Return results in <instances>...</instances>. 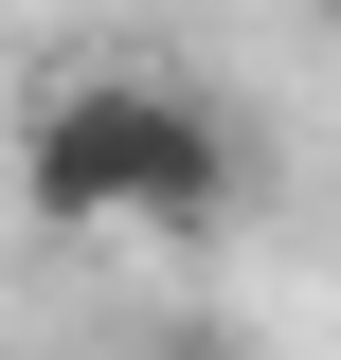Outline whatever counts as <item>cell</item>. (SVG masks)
Here are the masks:
<instances>
[{"instance_id": "obj_1", "label": "cell", "mask_w": 341, "mask_h": 360, "mask_svg": "<svg viewBox=\"0 0 341 360\" xmlns=\"http://www.w3.org/2000/svg\"><path fill=\"white\" fill-rule=\"evenodd\" d=\"M18 198H36V234L215 252L234 198H252V144H234V108L180 90V72H72V90H36V127H18Z\"/></svg>"}, {"instance_id": "obj_2", "label": "cell", "mask_w": 341, "mask_h": 360, "mask_svg": "<svg viewBox=\"0 0 341 360\" xmlns=\"http://www.w3.org/2000/svg\"><path fill=\"white\" fill-rule=\"evenodd\" d=\"M144 360H269V342H252V324H162Z\"/></svg>"}, {"instance_id": "obj_3", "label": "cell", "mask_w": 341, "mask_h": 360, "mask_svg": "<svg viewBox=\"0 0 341 360\" xmlns=\"http://www.w3.org/2000/svg\"><path fill=\"white\" fill-rule=\"evenodd\" d=\"M305 18H323V37H341V0H305Z\"/></svg>"}]
</instances>
